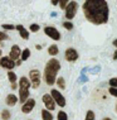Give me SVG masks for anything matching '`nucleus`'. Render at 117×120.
Listing matches in <instances>:
<instances>
[{"mask_svg": "<svg viewBox=\"0 0 117 120\" xmlns=\"http://www.w3.org/2000/svg\"><path fill=\"white\" fill-rule=\"evenodd\" d=\"M8 80L10 83H15V81H17V75H15V72L8 71Z\"/></svg>", "mask_w": 117, "mask_h": 120, "instance_id": "19", "label": "nucleus"}, {"mask_svg": "<svg viewBox=\"0 0 117 120\" xmlns=\"http://www.w3.org/2000/svg\"><path fill=\"white\" fill-rule=\"evenodd\" d=\"M64 57L68 62H76L78 60V52L74 48H67L64 52Z\"/></svg>", "mask_w": 117, "mask_h": 120, "instance_id": "11", "label": "nucleus"}, {"mask_svg": "<svg viewBox=\"0 0 117 120\" xmlns=\"http://www.w3.org/2000/svg\"><path fill=\"white\" fill-rule=\"evenodd\" d=\"M64 10H66V15H64V17L67 18V22L72 20V19L76 17V14L78 11V3L77 1H69Z\"/></svg>", "mask_w": 117, "mask_h": 120, "instance_id": "4", "label": "nucleus"}, {"mask_svg": "<svg viewBox=\"0 0 117 120\" xmlns=\"http://www.w3.org/2000/svg\"><path fill=\"white\" fill-rule=\"evenodd\" d=\"M57 120H68V115H67V112H66V111H63V110L58 111Z\"/></svg>", "mask_w": 117, "mask_h": 120, "instance_id": "21", "label": "nucleus"}, {"mask_svg": "<svg viewBox=\"0 0 117 120\" xmlns=\"http://www.w3.org/2000/svg\"><path fill=\"white\" fill-rule=\"evenodd\" d=\"M102 120H112V119H110V118H103Z\"/></svg>", "mask_w": 117, "mask_h": 120, "instance_id": "38", "label": "nucleus"}, {"mask_svg": "<svg viewBox=\"0 0 117 120\" xmlns=\"http://www.w3.org/2000/svg\"><path fill=\"white\" fill-rule=\"evenodd\" d=\"M60 70V63L59 61L56 60V58H50L47 62L44 67V73H43V79L45 81L48 86H53L56 83L57 80V75Z\"/></svg>", "mask_w": 117, "mask_h": 120, "instance_id": "2", "label": "nucleus"}, {"mask_svg": "<svg viewBox=\"0 0 117 120\" xmlns=\"http://www.w3.org/2000/svg\"><path fill=\"white\" fill-rule=\"evenodd\" d=\"M20 56H21V49H20V47L18 46V44H14V46L11 47V49L10 52H9V58H10L11 61H18V60H20Z\"/></svg>", "mask_w": 117, "mask_h": 120, "instance_id": "9", "label": "nucleus"}, {"mask_svg": "<svg viewBox=\"0 0 117 120\" xmlns=\"http://www.w3.org/2000/svg\"><path fill=\"white\" fill-rule=\"evenodd\" d=\"M5 102L8 106H14V105H17V102H18V97L15 95H13V94H9L5 99Z\"/></svg>", "mask_w": 117, "mask_h": 120, "instance_id": "14", "label": "nucleus"}, {"mask_svg": "<svg viewBox=\"0 0 117 120\" xmlns=\"http://www.w3.org/2000/svg\"><path fill=\"white\" fill-rule=\"evenodd\" d=\"M19 100L21 104H24L29 99V89H30V82L28 77H20L19 80Z\"/></svg>", "mask_w": 117, "mask_h": 120, "instance_id": "3", "label": "nucleus"}, {"mask_svg": "<svg viewBox=\"0 0 117 120\" xmlns=\"http://www.w3.org/2000/svg\"><path fill=\"white\" fill-rule=\"evenodd\" d=\"M116 111H117V104H116Z\"/></svg>", "mask_w": 117, "mask_h": 120, "instance_id": "40", "label": "nucleus"}, {"mask_svg": "<svg viewBox=\"0 0 117 120\" xmlns=\"http://www.w3.org/2000/svg\"><path fill=\"white\" fill-rule=\"evenodd\" d=\"M86 81H87V77H86V76H81L79 82H86Z\"/></svg>", "mask_w": 117, "mask_h": 120, "instance_id": "31", "label": "nucleus"}, {"mask_svg": "<svg viewBox=\"0 0 117 120\" xmlns=\"http://www.w3.org/2000/svg\"><path fill=\"white\" fill-rule=\"evenodd\" d=\"M0 66H1L3 68H6L8 71H11L15 67V62L11 61L9 57H1L0 58Z\"/></svg>", "mask_w": 117, "mask_h": 120, "instance_id": "12", "label": "nucleus"}, {"mask_svg": "<svg viewBox=\"0 0 117 120\" xmlns=\"http://www.w3.org/2000/svg\"><path fill=\"white\" fill-rule=\"evenodd\" d=\"M56 82H57L58 87H60L62 90H64V89H66V80H64L63 77H58V79L56 80Z\"/></svg>", "mask_w": 117, "mask_h": 120, "instance_id": "20", "label": "nucleus"}, {"mask_svg": "<svg viewBox=\"0 0 117 120\" xmlns=\"http://www.w3.org/2000/svg\"><path fill=\"white\" fill-rule=\"evenodd\" d=\"M17 89H18L17 83H11V90H17Z\"/></svg>", "mask_w": 117, "mask_h": 120, "instance_id": "33", "label": "nucleus"}, {"mask_svg": "<svg viewBox=\"0 0 117 120\" xmlns=\"http://www.w3.org/2000/svg\"><path fill=\"white\" fill-rule=\"evenodd\" d=\"M1 27L5 30H13V29H15V25H13V24H3Z\"/></svg>", "mask_w": 117, "mask_h": 120, "instance_id": "26", "label": "nucleus"}, {"mask_svg": "<svg viewBox=\"0 0 117 120\" xmlns=\"http://www.w3.org/2000/svg\"><path fill=\"white\" fill-rule=\"evenodd\" d=\"M68 3H69L68 0H62V1H59V4H58V5H59L60 9H66L67 5H68Z\"/></svg>", "mask_w": 117, "mask_h": 120, "instance_id": "27", "label": "nucleus"}, {"mask_svg": "<svg viewBox=\"0 0 117 120\" xmlns=\"http://www.w3.org/2000/svg\"><path fill=\"white\" fill-rule=\"evenodd\" d=\"M50 96L53 97L56 105L60 106V108H64V106H66V99H64V96L62 95L58 90H56V89L52 90V91H50Z\"/></svg>", "mask_w": 117, "mask_h": 120, "instance_id": "6", "label": "nucleus"}, {"mask_svg": "<svg viewBox=\"0 0 117 120\" xmlns=\"http://www.w3.org/2000/svg\"><path fill=\"white\" fill-rule=\"evenodd\" d=\"M42 119H43V120H53L54 118H53V115H52L50 111L43 109V110H42Z\"/></svg>", "mask_w": 117, "mask_h": 120, "instance_id": "15", "label": "nucleus"}, {"mask_svg": "<svg viewBox=\"0 0 117 120\" xmlns=\"http://www.w3.org/2000/svg\"><path fill=\"white\" fill-rule=\"evenodd\" d=\"M108 83H110V86H111V87L117 89V77H112V79L108 81Z\"/></svg>", "mask_w": 117, "mask_h": 120, "instance_id": "25", "label": "nucleus"}, {"mask_svg": "<svg viewBox=\"0 0 117 120\" xmlns=\"http://www.w3.org/2000/svg\"><path fill=\"white\" fill-rule=\"evenodd\" d=\"M0 57H1V49H0Z\"/></svg>", "mask_w": 117, "mask_h": 120, "instance_id": "39", "label": "nucleus"}, {"mask_svg": "<svg viewBox=\"0 0 117 120\" xmlns=\"http://www.w3.org/2000/svg\"><path fill=\"white\" fill-rule=\"evenodd\" d=\"M108 92L111 94L112 96L117 97V89H115V87H110V89H108Z\"/></svg>", "mask_w": 117, "mask_h": 120, "instance_id": "28", "label": "nucleus"}, {"mask_svg": "<svg viewBox=\"0 0 117 120\" xmlns=\"http://www.w3.org/2000/svg\"><path fill=\"white\" fill-rule=\"evenodd\" d=\"M42 100H43V102H44L45 110H48V111H53V110L56 109V102H54L53 97L50 96V94H44L43 97H42Z\"/></svg>", "mask_w": 117, "mask_h": 120, "instance_id": "7", "label": "nucleus"}, {"mask_svg": "<svg viewBox=\"0 0 117 120\" xmlns=\"http://www.w3.org/2000/svg\"><path fill=\"white\" fill-rule=\"evenodd\" d=\"M35 48H37L38 51H40V49H42V46H40V44H37V46H35Z\"/></svg>", "mask_w": 117, "mask_h": 120, "instance_id": "36", "label": "nucleus"}, {"mask_svg": "<svg viewBox=\"0 0 117 120\" xmlns=\"http://www.w3.org/2000/svg\"><path fill=\"white\" fill-rule=\"evenodd\" d=\"M9 38V35L6 34V33H4V32H0V42L1 41H6Z\"/></svg>", "mask_w": 117, "mask_h": 120, "instance_id": "29", "label": "nucleus"}, {"mask_svg": "<svg viewBox=\"0 0 117 120\" xmlns=\"http://www.w3.org/2000/svg\"><path fill=\"white\" fill-rule=\"evenodd\" d=\"M59 49H58V46L57 44H52V46L48 47V53L50 54V56H57Z\"/></svg>", "mask_w": 117, "mask_h": 120, "instance_id": "16", "label": "nucleus"}, {"mask_svg": "<svg viewBox=\"0 0 117 120\" xmlns=\"http://www.w3.org/2000/svg\"><path fill=\"white\" fill-rule=\"evenodd\" d=\"M112 58H113L115 61H117V49L115 51V53H113V57H112Z\"/></svg>", "mask_w": 117, "mask_h": 120, "instance_id": "35", "label": "nucleus"}, {"mask_svg": "<svg viewBox=\"0 0 117 120\" xmlns=\"http://www.w3.org/2000/svg\"><path fill=\"white\" fill-rule=\"evenodd\" d=\"M29 57H30V49H29V48H25V49H23V51H21V56H20L21 62L27 61Z\"/></svg>", "mask_w": 117, "mask_h": 120, "instance_id": "17", "label": "nucleus"}, {"mask_svg": "<svg viewBox=\"0 0 117 120\" xmlns=\"http://www.w3.org/2000/svg\"><path fill=\"white\" fill-rule=\"evenodd\" d=\"M39 29H40V27H39V24H37V23H33V24L29 25V30H30L32 33H37Z\"/></svg>", "mask_w": 117, "mask_h": 120, "instance_id": "23", "label": "nucleus"}, {"mask_svg": "<svg viewBox=\"0 0 117 120\" xmlns=\"http://www.w3.org/2000/svg\"><path fill=\"white\" fill-rule=\"evenodd\" d=\"M112 43H113V46H115V47H117V38H116V39L112 42Z\"/></svg>", "mask_w": 117, "mask_h": 120, "instance_id": "37", "label": "nucleus"}, {"mask_svg": "<svg viewBox=\"0 0 117 120\" xmlns=\"http://www.w3.org/2000/svg\"><path fill=\"white\" fill-rule=\"evenodd\" d=\"M15 29L19 32V34H20V37L23 38L24 41H28L29 39V32L25 29L24 27H23L21 24H18V25H15Z\"/></svg>", "mask_w": 117, "mask_h": 120, "instance_id": "13", "label": "nucleus"}, {"mask_svg": "<svg viewBox=\"0 0 117 120\" xmlns=\"http://www.w3.org/2000/svg\"><path fill=\"white\" fill-rule=\"evenodd\" d=\"M29 82H30V87H33V89H38L40 86V72L38 70H30Z\"/></svg>", "mask_w": 117, "mask_h": 120, "instance_id": "5", "label": "nucleus"}, {"mask_svg": "<svg viewBox=\"0 0 117 120\" xmlns=\"http://www.w3.org/2000/svg\"><path fill=\"white\" fill-rule=\"evenodd\" d=\"M91 73H98L99 72V67H96V68H89L88 70Z\"/></svg>", "mask_w": 117, "mask_h": 120, "instance_id": "30", "label": "nucleus"}, {"mask_svg": "<svg viewBox=\"0 0 117 120\" xmlns=\"http://www.w3.org/2000/svg\"><path fill=\"white\" fill-rule=\"evenodd\" d=\"M0 118H1V120H9L11 118V114L10 111H9L8 109H4L1 110V112H0Z\"/></svg>", "mask_w": 117, "mask_h": 120, "instance_id": "18", "label": "nucleus"}, {"mask_svg": "<svg viewBox=\"0 0 117 120\" xmlns=\"http://www.w3.org/2000/svg\"><path fill=\"white\" fill-rule=\"evenodd\" d=\"M83 14L89 23L95 25L106 24L110 17V8L106 0H86L82 5Z\"/></svg>", "mask_w": 117, "mask_h": 120, "instance_id": "1", "label": "nucleus"}, {"mask_svg": "<svg viewBox=\"0 0 117 120\" xmlns=\"http://www.w3.org/2000/svg\"><path fill=\"white\" fill-rule=\"evenodd\" d=\"M35 108V100L32 99V97H29V99L23 104L21 106V112L23 114H29V112H32V110Z\"/></svg>", "mask_w": 117, "mask_h": 120, "instance_id": "10", "label": "nucleus"}, {"mask_svg": "<svg viewBox=\"0 0 117 120\" xmlns=\"http://www.w3.org/2000/svg\"><path fill=\"white\" fill-rule=\"evenodd\" d=\"M21 64V60H18V61H15V66H20Z\"/></svg>", "mask_w": 117, "mask_h": 120, "instance_id": "34", "label": "nucleus"}, {"mask_svg": "<svg viewBox=\"0 0 117 120\" xmlns=\"http://www.w3.org/2000/svg\"><path fill=\"white\" fill-rule=\"evenodd\" d=\"M63 27L66 28L67 30H72L74 25H73V23H72V22H64V23H63Z\"/></svg>", "mask_w": 117, "mask_h": 120, "instance_id": "24", "label": "nucleus"}, {"mask_svg": "<svg viewBox=\"0 0 117 120\" xmlns=\"http://www.w3.org/2000/svg\"><path fill=\"white\" fill-rule=\"evenodd\" d=\"M44 33L48 35L49 38H52L53 41H59L60 39V33L57 28L54 27H45L44 28Z\"/></svg>", "mask_w": 117, "mask_h": 120, "instance_id": "8", "label": "nucleus"}, {"mask_svg": "<svg viewBox=\"0 0 117 120\" xmlns=\"http://www.w3.org/2000/svg\"><path fill=\"white\" fill-rule=\"evenodd\" d=\"M95 119H96L95 111H93V110H88L87 114H86V119H84V120H95Z\"/></svg>", "mask_w": 117, "mask_h": 120, "instance_id": "22", "label": "nucleus"}, {"mask_svg": "<svg viewBox=\"0 0 117 120\" xmlns=\"http://www.w3.org/2000/svg\"><path fill=\"white\" fill-rule=\"evenodd\" d=\"M50 4H52V5H58V4H59V1H58V0H52Z\"/></svg>", "mask_w": 117, "mask_h": 120, "instance_id": "32", "label": "nucleus"}]
</instances>
